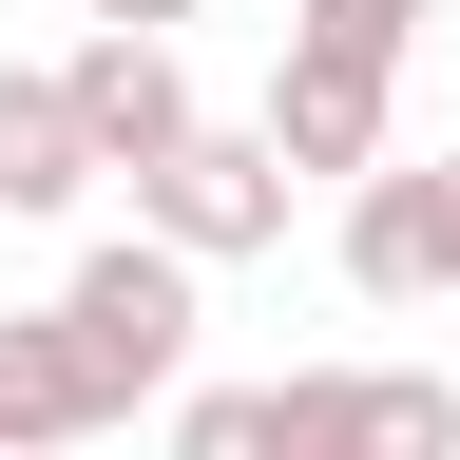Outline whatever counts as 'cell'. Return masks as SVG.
<instances>
[{
    "label": "cell",
    "mask_w": 460,
    "mask_h": 460,
    "mask_svg": "<svg viewBox=\"0 0 460 460\" xmlns=\"http://www.w3.org/2000/svg\"><path fill=\"white\" fill-rule=\"evenodd\" d=\"M192 326H211V307H192V269H172V250H135V230L58 269V345H77V384L115 402V422L192 384Z\"/></svg>",
    "instance_id": "1"
},
{
    "label": "cell",
    "mask_w": 460,
    "mask_h": 460,
    "mask_svg": "<svg viewBox=\"0 0 460 460\" xmlns=\"http://www.w3.org/2000/svg\"><path fill=\"white\" fill-rule=\"evenodd\" d=\"M135 250H172L192 288L250 269V250H288V172H269V135H211V115H192V135L135 172Z\"/></svg>",
    "instance_id": "2"
},
{
    "label": "cell",
    "mask_w": 460,
    "mask_h": 460,
    "mask_svg": "<svg viewBox=\"0 0 460 460\" xmlns=\"http://www.w3.org/2000/svg\"><path fill=\"white\" fill-rule=\"evenodd\" d=\"M269 460H460V384L441 365H288Z\"/></svg>",
    "instance_id": "3"
},
{
    "label": "cell",
    "mask_w": 460,
    "mask_h": 460,
    "mask_svg": "<svg viewBox=\"0 0 460 460\" xmlns=\"http://www.w3.org/2000/svg\"><path fill=\"white\" fill-rule=\"evenodd\" d=\"M384 115H402V77H384V58L288 39V77H269V115H250V135H269V172H288V192H326V172L365 192V172H384Z\"/></svg>",
    "instance_id": "4"
},
{
    "label": "cell",
    "mask_w": 460,
    "mask_h": 460,
    "mask_svg": "<svg viewBox=\"0 0 460 460\" xmlns=\"http://www.w3.org/2000/svg\"><path fill=\"white\" fill-rule=\"evenodd\" d=\"M345 288L365 307H441L460 288V154H384L345 192Z\"/></svg>",
    "instance_id": "5"
},
{
    "label": "cell",
    "mask_w": 460,
    "mask_h": 460,
    "mask_svg": "<svg viewBox=\"0 0 460 460\" xmlns=\"http://www.w3.org/2000/svg\"><path fill=\"white\" fill-rule=\"evenodd\" d=\"M39 77H58V115H77L96 172H154L172 135H192V58L172 39H77V58H39Z\"/></svg>",
    "instance_id": "6"
},
{
    "label": "cell",
    "mask_w": 460,
    "mask_h": 460,
    "mask_svg": "<svg viewBox=\"0 0 460 460\" xmlns=\"http://www.w3.org/2000/svg\"><path fill=\"white\" fill-rule=\"evenodd\" d=\"M115 422V402L77 384V345H58V307H0V460H77Z\"/></svg>",
    "instance_id": "7"
},
{
    "label": "cell",
    "mask_w": 460,
    "mask_h": 460,
    "mask_svg": "<svg viewBox=\"0 0 460 460\" xmlns=\"http://www.w3.org/2000/svg\"><path fill=\"white\" fill-rule=\"evenodd\" d=\"M77 192H96V154L58 115V77H0V211H77Z\"/></svg>",
    "instance_id": "8"
},
{
    "label": "cell",
    "mask_w": 460,
    "mask_h": 460,
    "mask_svg": "<svg viewBox=\"0 0 460 460\" xmlns=\"http://www.w3.org/2000/svg\"><path fill=\"white\" fill-rule=\"evenodd\" d=\"M441 0H288V39H326V58H384L402 77V39H422Z\"/></svg>",
    "instance_id": "9"
},
{
    "label": "cell",
    "mask_w": 460,
    "mask_h": 460,
    "mask_svg": "<svg viewBox=\"0 0 460 460\" xmlns=\"http://www.w3.org/2000/svg\"><path fill=\"white\" fill-rule=\"evenodd\" d=\"M172 460H269V384H172Z\"/></svg>",
    "instance_id": "10"
},
{
    "label": "cell",
    "mask_w": 460,
    "mask_h": 460,
    "mask_svg": "<svg viewBox=\"0 0 460 460\" xmlns=\"http://www.w3.org/2000/svg\"><path fill=\"white\" fill-rule=\"evenodd\" d=\"M77 20H96V39H172L192 0H77Z\"/></svg>",
    "instance_id": "11"
}]
</instances>
